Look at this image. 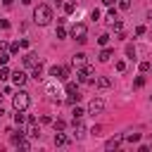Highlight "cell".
Segmentation results:
<instances>
[{"label": "cell", "instance_id": "1", "mask_svg": "<svg viewBox=\"0 0 152 152\" xmlns=\"http://www.w3.org/2000/svg\"><path fill=\"white\" fill-rule=\"evenodd\" d=\"M33 21H36L38 26H48V24L52 21V7H50V5H38V7L33 10Z\"/></svg>", "mask_w": 152, "mask_h": 152}, {"label": "cell", "instance_id": "2", "mask_svg": "<svg viewBox=\"0 0 152 152\" xmlns=\"http://www.w3.org/2000/svg\"><path fill=\"white\" fill-rule=\"evenodd\" d=\"M28 104H31V95H28L26 90H19L17 95H12V107H14L17 112H26Z\"/></svg>", "mask_w": 152, "mask_h": 152}, {"label": "cell", "instance_id": "3", "mask_svg": "<svg viewBox=\"0 0 152 152\" xmlns=\"http://www.w3.org/2000/svg\"><path fill=\"white\" fill-rule=\"evenodd\" d=\"M76 81H78V83H95V81H97V78H95V69L88 66V64L81 66V69L76 71Z\"/></svg>", "mask_w": 152, "mask_h": 152}, {"label": "cell", "instance_id": "4", "mask_svg": "<svg viewBox=\"0 0 152 152\" xmlns=\"http://www.w3.org/2000/svg\"><path fill=\"white\" fill-rule=\"evenodd\" d=\"M71 38L78 40V43H86L88 40V26L86 24H74L71 26Z\"/></svg>", "mask_w": 152, "mask_h": 152}, {"label": "cell", "instance_id": "5", "mask_svg": "<svg viewBox=\"0 0 152 152\" xmlns=\"http://www.w3.org/2000/svg\"><path fill=\"white\" fill-rule=\"evenodd\" d=\"M104 97H93L90 104H88V114H102L104 112Z\"/></svg>", "mask_w": 152, "mask_h": 152}, {"label": "cell", "instance_id": "6", "mask_svg": "<svg viewBox=\"0 0 152 152\" xmlns=\"http://www.w3.org/2000/svg\"><path fill=\"white\" fill-rule=\"evenodd\" d=\"M69 66H59V64H55V66H50V76H55V78H59V81H66L69 78Z\"/></svg>", "mask_w": 152, "mask_h": 152}, {"label": "cell", "instance_id": "7", "mask_svg": "<svg viewBox=\"0 0 152 152\" xmlns=\"http://www.w3.org/2000/svg\"><path fill=\"white\" fill-rule=\"evenodd\" d=\"M71 64H74L76 69H81V66H86V64H88V55H86V52H76V55L71 57Z\"/></svg>", "mask_w": 152, "mask_h": 152}, {"label": "cell", "instance_id": "8", "mask_svg": "<svg viewBox=\"0 0 152 152\" xmlns=\"http://www.w3.org/2000/svg\"><path fill=\"white\" fill-rule=\"evenodd\" d=\"M74 138H76V140L86 138V126L81 124V119H74Z\"/></svg>", "mask_w": 152, "mask_h": 152}, {"label": "cell", "instance_id": "9", "mask_svg": "<svg viewBox=\"0 0 152 152\" xmlns=\"http://www.w3.org/2000/svg\"><path fill=\"white\" fill-rule=\"evenodd\" d=\"M31 69H33V71H31V78H36V81H40V78H43V71H45V66H43V62L38 59V62H36V64H33Z\"/></svg>", "mask_w": 152, "mask_h": 152}, {"label": "cell", "instance_id": "10", "mask_svg": "<svg viewBox=\"0 0 152 152\" xmlns=\"http://www.w3.org/2000/svg\"><path fill=\"white\" fill-rule=\"evenodd\" d=\"M26 78H28V76H26L24 71H19V69H17V71H12V83H14V86H19V88H21V86L26 83Z\"/></svg>", "mask_w": 152, "mask_h": 152}, {"label": "cell", "instance_id": "11", "mask_svg": "<svg viewBox=\"0 0 152 152\" xmlns=\"http://www.w3.org/2000/svg\"><path fill=\"white\" fill-rule=\"evenodd\" d=\"M57 147H64V145H69V135L66 133H62V131H55V140H52Z\"/></svg>", "mask_w": 152, "mask_h": 152}, {"label": "cell", "instance_id": "12", "mask_svg": "<svg viewBox=\"0 0 152 152\" xmlns=\"http://www.w3.org/2000/svg\"><path fill=\"white\" fill-rule=\"evenodd\" d=\"M121 142H124V135H114V138H109V140L104 142V147H107V150H116Z\"/></svg>", "mask_w": 152, "mask_h": 152}, {"label": "cell", "instance_id": "13", "mask_svg": "<svg viewBox=\"0 0 152 152\" xmlns=\"http://www.w3.org/2000/svg\"><path fill=\"white\" fill-rule=\"evenodd\" d=\"M36 62H38V55H36V52H26V55H24V64H26V66H33Z\"/></svg>", "mask_w": 152, "mask_h": 152}, {"label": "cell", "instance_id": "14", "mask_svg": "<svg viewBox=\"0 0 152 152\" xmlns=\"http://www.w3.org/2000/svg\"><path fill=\"white\" fill-rule=\"evenodd\" d=\"M112 55H114V50H112V48H104V50L100 52V57H97V59H100V62H109V59H112Z\"/></svg>", "mask_w": 152, "mask_h": 152}, {"label": "cell", "instance_id": "15", "mask_svg": "<svg viewBox=\"0 0 152 152\" xmlns=\"http://www.w3.org/2000/svg\"><path fill=\"white\" fill-rule=\"evenodd\" d=\"M95 83H97V88H102V90H104V88H109V86H112V78H109V76H100Z\"/></svg>", "mask_w": 152, "mask_h": 152}, {"label": "cell", "instance_id": "16", "mask_svg": "<svg viewBox=\"0 0 152 152\" xmlns=\"http://www.w3.org/2000/svg\"><path fill=\"white\" fill-rule=\"evenodd\" d=\"M7 133H12V142H14V145H19V140H24V135H26L21 128H19V131H7Z\"/></svg>", "mask_w": 152, "mask_h": 152}, {"label": "cell", "instance_id": "17", "mask_svg": "<svg viewBox=\"0 0 152 152\" xmlns=\"http://www.w3.org/2000/svg\"><path fill=\"white\" fill-rule=\"evenodd\" d=\"M26 135H31V138H40V128H38L36 124H31V128L26 131Z\"/></svg>", "mask_w": 152, "mask_h": 152}, {"label": "cell", "instance_id": "18", "mask_svg": "<svg viewBox=\"0 0 152 152\" xmlns=\"http://www.w3.org/2000/svg\"><path fill=\"white\" fill-rule=\"evenodd\" d=\"M124 140L126 142H138L140 140V133H124Z\"/></svg>", "mask_w": 152, "mask_h": 152}, {"label": "cell", "instance_id": "19", "mask_svg": "<svg viewBox=\"0 0 152 152\" xmlns=\"http://www.w3.org/2000/svg\"><path fill=\"white\" fill-rule=\"evenodd\" d=\"M55 38H66V28H64L62 24H57V28H55Z\"/></svg>", "mask_w": 152, "mask_h": 152}, {"label": "cell", "instance_id": "20", "mask_svg": "<svg viewBox=\"0 0 152 152\" xmlns=\"http://www.w3.org/2000/svg\"><path fill=\"white\" fill-rule=\"evenodd\" d=\"M14 121H17L19 126H21V124H26V121H28V116H26L24 112H17V114H14Z\"/></svg>", "mask_w": 152, "mask_h": 152}, {"label": "cell", "instance_id": "21", "mask_svg": "<svg viewBox=\"0 0 152 152\" xmlns=\"http://www.w3.org/2000/svg\"><path fill=\"white\" fill-rule=\"evenodd\" d=\"M116 19H119V14H116V10H109V14H107V24L112 26V24H114Z\"/></svg>", "mask_w": 152, "mask_h": 152}, {"label": "cell", "instance_id": "22", "mask_svg": "<svg viewBox=\"0 0 152 152\" xmlns=\"http://www.w3.org/2000/svg\"><path fill=\"white\" fill-rule=\"evenodd\" d=\"M52 128H55V131H64V128H66V121L57 119V121H52Z\"/></svg>", "mask_w": 152, "mask_h": 152}, {"label": "cell", "instance_id": "23", "mask_svg": "<svg viewBox=\"0 0 152 152\" xmlns=\"http://www.w3.org/2000/svg\"><path fill=\"white\" fill-rule=\"evenodd\" d=\"M74 10H76V2H74V0H69V2H64V12H66V14H71Z\"/></svg>", "mask_w": 152, "mask_h": 152}, {"label": "cell", "instance_id": "24", "mask_svg": "<svg viewBox=\"0 0 152 152\" xmlns=\"http://www.w3.org/2000/svg\"><path fill=\"white\" fill-rule=\"evenodd\" d=\"M71 114H74V119H83V116H86V112H83L81 107H74V109H71Z\"/></svg>", "mask_w": 152, "mask_h": 152}, {"label": "cell", "instance_id": "25", "mask_svg": "<svg viewBox=\"0 0 152 152\" xmlns=\"http://www.w3.org/2000/svg\"><path fill=\"white\" fill-rule=\"evenodd\" d=\"M0 78H2V81H5V78H12V71H10L5 64H2V69H0Z\"/></svg>", "mask_w": 152, "mask_h": 152}, {"label": "cell", "instance_id": "26", "mask_svg": "<svg viewBox=\"0 0 152 152\" xmlns=\"http://www.w3.org/2000/svg\"><path fill=\"white\" fill-rule=\"evenodd\" d=\"M126 57L128 59H135V48L133 45H126Z\"/></svg>", "mask_w": 152, "mask_h": 152}, {"label": "cell", "instance_id": "27", "mask_svg": "<svg viewBox=\"0 0 152 152\" xmlns=\"http://www.w3.org/2000/svg\"><path fill=\"white\" fill-rule=\"evenodd\" d=\"M76 93H78L76 83H66V95H76Z\"/></svg>", "mask_w": 152, "mask_h": 152}, {"label": "cell", "instance_id": "28", "mask_svg": "<svg viewBox=\"0 0 152 152\" xmlns=\"http://www.w3.org/2000/svg\"><path fill=\"white\" fill-rule=\"evenodd\" d=\"M10 55H12V52L2 50V52H0V64H7V62H10Z\"/></svg>", "mask_w": 152, "mask_h": 152}, {"label": "cell", "instance_id": "29", "mask_svg": "<svg viewBox=\"0 0 152 152\" xmlns=\"http://www.w3.org/2000/svg\"><path fill=\"white\" fill-rule=\"evenodd\" d=\"M140 71H142V74L152 71V62H140Z\"/></svg>", "mask_w": 152, "mask_h": 152}, {"label": "cell", "instance_id": "30", "mask_svg": "<svg viewBox=\"0 0 152 152\" xmlns=\"http://www.w3.org/2000/svg\"><path fill=\"white\" fill-rule=\"evenodd\" d=\"M109 38H112L109 33H102V36L97 38V43H100V45H107V43H109Z\"/></svg>", "mask_w": 152, "mask_h": 152}, {"label": "cell", "instance_id": "31", "mask_svg": "<svg viewBox=\"0 0 152 152\" xmlns=\"http://www.w3.org/2000/svg\"><path fill=\"white\" fill-rule=\"evenodd\" d=\"M145 86V76H138L135 81H133V88H142Z\"/></svg>", "mask_w": 152, "mask_h": 152}, {"label": "cell", "instance_id": "32", "mask_svg": "<svg viewBox=\"0 0 152 152\" xmlns=\"http://www.w3.org/2000/svg\"><path fill=\"white\" fill-rule=\"evenodd\" d=\"M17 147H21V150H31V142L24 138V140H19V145H17Z\"/></svg>", "mask_w": 152, "mask_h": 152}, {"label": "cell", "instance_id": "33", "mask_svg": "<svg viewBox=\"0 0 152 152\" xmlns=\"http://www.w3.org/2000/svg\"><path fill=\"white\" fill-rule=\"evenodd\" d=\"M119 7L121 10H131V0H119Z\"/></svg>", "mask_w": 152, "mask_h": 152}, {"label": "cell", "instance_id": "34", "mask_svg": "<svg viewBox=\"0 0 152 152\" xmlns=\"http://www.w3.org/2000/svg\"><path fill=\"white\" fill-rule=\"evenodd\" d=\"M19 48H21V45H19V43H12V45H10V52H12V55H14V52H19Z\"/></svg>", "mask_w": 152, "mask_h": 152}, {"label": "cell", "instance_id": "35", "mask_svg": "<svg viewBox=\"0 0 152 152\" xmlns=\"http://www.w3.org/2000/svg\"><path fill=\"white\" fill-rule=\"evenodd\" d=\"M124 69H126V62L119 59V62H116V71H124Z\"/></svg>", "mask_w": 152, "mask_h": 152}, {"label": "cell", "instance_id": "36", "mask_svg": "<svg viewBox=\"0 0 152 152\" xmlns=\"http://www.w3.org/2000/svg\"><path fill=\"white\" fill-rule=\"evenodd\" d=\"M0 28H10V21H5V19H0Z\"/></svg>", "mask_w": 152, "mask_h": 152}, {"label": "cell", "instance_id": "37", "mask_svg": "<svg viewBox=\"0 0 152 152\" xmlns=\"http://www.w3.org/2000/svg\"><path fill=\"white\" fill-rule=\"evenodd\" d=\"M2 50H10V45H7L5 40H0V52H2Z\"/></svg>", "mask_w": 152, "mask_h": 152}, {"label": "cell", "instance_id": "38", "mask_svg": "<svg viewBox=\"0 0 152 152\" xmlns=\"http://www.w3.org/2000/svg\"><path fill=\"white\" fill-rule=\"evenodd\" d=\"M12 2H14V0H2V5H5V7H10Z\"/></svg>", "mask_w": 152, "mask_h": 152}, {"label": "cell", "instance_id": "39", "mask_svg": "<svg viewBox=\"0 0 152 152\" xmlns=\"http://www.w3.org/2000/svg\"><path fill=\"white\" fill-rule=\"evenodd\" d=\"M102 2H104V5H112V2H114V0H102Z\"/></svg>", "mask_w": 152, "mask_h": 152}, {"label": "cell", "instance_id": "40", "mask_svg": "<svg viewBox=\"0 0 152 152\" xmlns=\"http://www.w3.org/2000/svg\"><path fill=\"white\" fill-rule=\"evenodd\" d=\"M21 2H24V5H31V2H33V0H21Z\"/></svg>", "mask_w": 152, "mask_h": 152}]
</instances>
